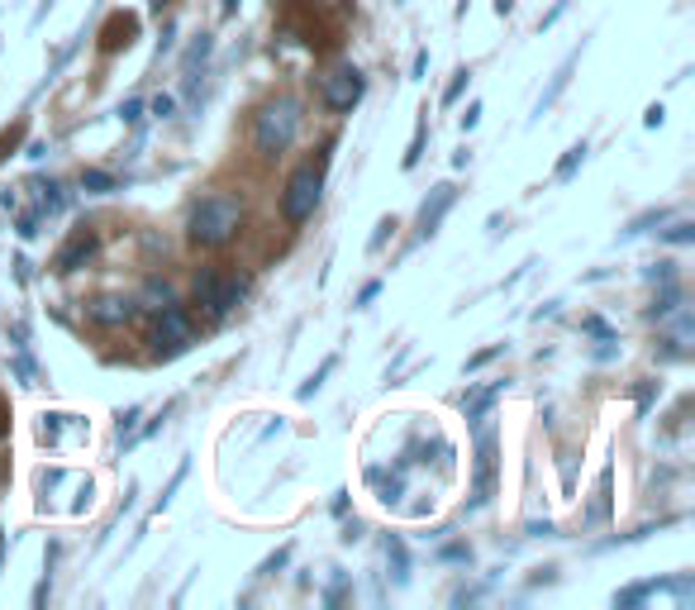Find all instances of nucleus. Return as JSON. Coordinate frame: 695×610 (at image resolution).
I'll return each mask as SVG.
<instances>
[{
	"label": "nucleus",
	"instance_id": "nucleus-8",
	"mask_svg": "<svg viewBox=\"0 0 695 610\" xmlns=\"http://www.w3.org/2000/svg\"><path fill=\"white\" fill-rule=\"evenodd\" d=\"M491 487H495V434L481 430L477 439V482H471V511L491 501Z\"/></svg>",
	"mask_w": 695,
	"mask_h": 610
},
{
	"label": "nucleus",
	"instance_id": "nucleus-3",
	"mask_svg": "<svg viewBox=\"0 0 695 610\" xmlns=\"http://www.w3.org/2000/svg\"><path fill=\"white\" fill-rule=\"evenodd\" d=\"M324 196V163L320 167H300V172L286 181V191H281V215H286V225H305V219L314 215V205H320Z\"/></svg>",
	"mask_w": 695,
	"mask_h": 610
},
{
	"label": "nucleus",
	"instance_id": "nucleus-17",
	"mask_svg": "<svg viewBox=\"0 0 695 610\" xmlns=\"http://www.w3.org/2000/svg\"><path fill=\"white\" fill-rule=\"evenodd\" d=\"M120 187L110 172H82V191H91V196H110V191Z\"/></svg>",
	"mask_w": 695,
	"mask_h": 610
},
{
	"label": "nucleus",
	"instance_id": "nucleus-6",
	"mask_svg": "<svg viewBox=\"0 0 695 610\" xmlns=\"http://www.w3.org/2000/svg\"><path fill=\"white\" fill-rule=\"evenodd\" d=\"M320 96H324V106H329L334 115H348L367 96V76L352 68V62H338V68L320 82Z\"/></svg>",
	"mask_w": 695,
	"mask_h": 610
},
{
	"label": "nucleus",
	"instance_id": "nucleus-34",
	"mask_svg": "<svg viewBox=\"0 0 695 610\" xmlns=\"http://www.w3.org/2000/svg\"><path fill=\"white\" fill-rule=\"evenodd\" d=\"M443 558H448V563H467L471 549H463V543H453V549H443Z\"/></svg>",
	"mask_w": 695,
	"mask_h": 610
},
{
	"label": "nucleus",
	"instance_id": "nucleus-38",
	"mask_svg": "<svg viewBox=\"0 0 695 610\" xmlns=\"http://www.w3.org/2000/svg\"><path fill=\"white\" fill-rule=\"evenodd\" d=\"M495 10H501V15H515V0H495Z\"/></svg>",
	"mask_w": 695,
	"mask_h": 610
},
{
	"label": "nucleus",
	"instance_id": "nucleus-30",
	"mask_svg": "<svg viewBox=\"0 0 695 610\" xmlns=\"http://www.w3.org/2000/svg\"><path fill=\"white\" fill-rule=\"evenodd\" d=\"M376 296H382V282H367V287L358 291V306H372Z\"/></svg>",
	"mask_w": 695,
	"mask_h": 610
},
{
	"label": "nucleus",
	"instance_id": "nucleus-33",
	"mask_svg": "<svg viewBox=\"0 0 695 610\" xmlns=\"http://www.w3.org/2000/svg\"><path fill=\"white\" fill-rule=\"evenodd\" d=\"M648 282H672V263H658V267H648Z\"/></svg>",
	"mask_w": 695,
	"mask_h": 610
},
{
	"label": "nucleus",
	"instance_id": "nucleus-39",
	"mask_svg": "<svg viewBox=\"0 0 695 610\" xmlns=\"http://www.w3.org/2000/svg\"><path fill=\"white\" fill-rule=\"evenodd\" d=\"M219 10H225V15H233V10H239V0H219Z\"/></svg>",
	"mask_w": 695,
	"mask_h": 610
},
{
	"label": "nucleus",
	"instance_id": "nucleus-24",
	"mask_svg": "<svg viewBox=\"0 0 695 610\" xmlns=\"http://www.w3.org/2000/svg\"><path fill=\"white\" fill-rule=\"evenodd\" d=\"M209 48H215V38L201 34V44H191V53H187V72H195V62H205V58H209Z\"/></svg>",
	"mask_w": 695,
	"mask_h": 610
},
{
	"label": "nucleus",
	"instance_id": "nucleus-28",
	"mask_svg": "<svg viewBox=\"0 0 695 610\" xmlns=\"http://www.w3.org/2000/svg\"><path fill=\"white\" fill-rule=\"evenodd\" d=\"M567 5H572V0H553V10H548V15L539 20V29H553V24H558L562 15H567Z\"/></svg>",
	"mask_w": 695,
	"mask_h": 610
},
{
	"label": "nucleus",
	"instance_id": "nucleus-10",
	"mask_svg": "<svg viewBox=\"0 0 695 610\" xmlns=\"http://www.w3.org/2000/svg\"><path fill=\"white\" fill-rule=\"evenodd\" d=\"M96 38H100L105 53H120V48H129V44L139 38V20H134V15H124V10H115V15L100 24V34H96Z\"/></svg>",
	"mask_w": 695,
	"mask_h": 610
},
{
	"label": "nucleus",
	"instance_id": "nucleus-2",
	"mask_svg": "<svg viewBox=\"0 0 695 610\" xmlns=\"http://www.w3.org/2000/svg\"><path fill=\"white\" fill-rule=\"evenodd\" d=\"M296 134H300V100L296 96H277L257 110L253 144L262 158H281V153L296 144Z\"/></svg>",
	"mask_w": 695,
	"mask_h": 610
},
{
	"label": "nucleus",
	"instance_id": "nucleus-32",
	"mask_svg": "<svg viewBox=\"0 0 695 610\" xmlns=\"http://www.w3.org/2000/svg\"><path fill=\"white\" fill-rule=\"evenodd\" d=\"M662 120H667V110H662V100H658V106H648V115H644V124H648V129H658Z\"/></svg>",
	"mask_w": 695,
	"mask_h": 610
},
{
	"label": "nucleus",
	"instance_id": "nucleus-37",
	"mask_svg": "<svg viewBox=\"0 0 695 610\" xmlns=\"http://www.w3.org/2000/svg\"><path fill=\"white\" fill-rule=\"evenodd\" d=\"M286 558H291V549H281L277 558H272V563H262V577H267V573H277V567L286 563Z\"/></svg>",
	"mask_w": 695,
	"mask_h": 610
},
{
	"label": "nucleus",
	"instance_id": "nucleus-7",
	"mask_svg": "<svg viewBox=\"0 0 695 610\" xmlns=\"http://www.w3.org/2000/svg\"><path fill=\"white\" fill-rule=\"evenodd\" d=\"M453 205H457V187H453V181H439V187L429 191V201L419 205V219H415V234H419V239H434L439 225H443V215H448Z\"/></svg>",
	"mask_w": 695,
	"mask_h": 610
},
{
	"label": "nucleus",
	"instance_id": "nucleus-13",
	"mask_svg": "<svg viewBox=\"0 0 695 610\" xmlns=\"http://www.w3.org/2000/svg\"><path fill=\"white\" fill-rule=\"evenodd\" d=\"M134 315V301H120V296H105V301L91 306V320L96 324H124Z\"/></svg>",
	"mask_w": 695,
	"mask_h": 610
},
{
	"label": "nucleus",
	"instance_id": "nucleus-21",
	"mask_svg": "<svg viewBox=\"0 0 695 610\" xmlns=\"http://www.w3.org/2000/svg\"><path fill=\"white\" fill-rule=\"evenodd\" d=\"M667 211H648V215H638V219H628V229H624V239H634V234H644L648 225H662Z\"/></svg>",
	"mask_w": 695,
	"mask_h": 610
},
{
	"label": "nucleus",
	"instance_id": "nucleus-4",
	"mask_svg": "<svg viewBox=\"0 0 695 610\" xmlns=\"http://www.w3.org/2000/svg\"><path fill=\"white\" fill-rule=\"evenodd\" d=\"M153 358H163V362H172L181 358L187 348L195 344V324L191 315L181 306H167V310H157V324H153Z\"/></svg>",
	"mask_w": 695,
	"mask_h": 610
},
{
	"label": "nucleus",
	"instance_id": "nucleus-19",
	"mask_svg": "<svg viewBox=\"0 0 695 610\" xmlns=\"http://www.w3.org/2000/svg\"><path fill=\"white\" fill-rule=\"evenodd\" d=\"M334 368H338V358H324V362H320V372H314V378H310L305 386H300V400H310L314 392H320V386H324V378H329Z\"/></svg>",
	"mask_w": 695,
	"mask_h": 610
},
{
	"label": "nucleus",
	"instance_id": "nucleus-36",
	"mask_svg": "<svg viewBox=\"0 0 695 610\" xmlns=\"http://www.w3.org/2000/svg\"><path fill=\"white\" fill-rule=\"evenodd\" d=\"M172 106H177L172 96H157V100H153V115H163V120H167V115H172Z\"/></svg>",
	"mask_w": 695,
	"mask_h": 610
},
{
	"label": "nucleus",
	"instance_id": "nucleus-27",
	"mask_svg": "<svg viewBox=\"0 0 695 610\" xmlns=\"http://www.w3.org/2000/svg\"><path fill=\"white\" fill-rule=\"evenodd\" d=\"M143 110H148L143 100H124V106H120V120H124V124H139V120H143Z\"/></svg>",
	"mask_w": 695,
	"mask_h": 610
},
{
	"label": "nucleus",
	"instance_id": "nucleus-26",
	"mask_svg": "<svg viewBox=\"0 0 695 610\" xmlns=\"http://www.w3.org/2000/svg\"><path fill=\"white\" fill-rule=\"evenodd\" d=\"M501 354H505V344H491V348H481V354H477V358H467V372L487 368V362H491V358H501Z\"/></svg>",
	"mask_w": 695,
	"mask_h": 610
},
{
	"label": "nucleus",
	"instance_id": "nucleus-25",
	"mask_svg": "<svg viewBox=\"0 0 695 610\" xmlns=\"http://www.w3.org/2000/svg\"><path fill=\"white\" fill-rule=\"evenodd\" d=\"M419 158H424V120H419L415 139H410V153H405V167H419Z\"/></svg>",
	"mask_w": 695,
	"mask_h": 610
},
{
	"label": "nucleus",
	"instance_id": "nucleus-31",
	"mask_svg": "<svg viewBox=\"0 0 695 610\" xmlns=\"http://www.w3.org/2000/svg\"><path fill=\"white\" fill-rule=\"evenodd\" d=\"M481 124V100H471L467 115H463V129H477Z\"/></svg>",
	"mask_w": 695,
	"mask_h": 610
},
{
	"label": "nucleus",
	"instance_id": "nucleus-20",
	"mask_svg": "<svg viewBox=\"0 0 695 610\" xmlns=\"http://www.w3.org/2000/svg\"><path fill=\"white\" fill-rule=\"evenodd\" d=\"M695 239V225L691 219H676L672 229H662V243H691Z\"/></svg>",
	"mask_w": 695,
	"mask_h": 610
},
{
	"label": "nucleus",
	"instance_id": "nucleus-14",
	"mask_svg": "<svg viewBox=\"0 0 695 610\" xmlns=\"http://www.w3.org/2000/svg\"><path fill=\"white\" fill-rule=\"evenodd\" d=\"M139 301H143V310H167V306H177V291L167 282H148Z\"/></svg>",
	"mask_w": 695,
	"mask_h": 610
},
{
	"label": "nucleus",
	"instance_id": "nucleus-29",
	"mask_svg": "<svg viewBox=\"0 0 695 610\" xmlns=\"http://www.w3.org/2000/svg\"><path fill=\"white\" fill-rule=\"evenodd\" d=\"M38 219H44V215H38V211L20 219V239H34V234H38Z\"/></svg>",
	"mask_w": 695,
	"mask_h": 610
},
{
	"label": "nucleus",
	"instance_id": "nucleus-18",
	"mask_svg": "<svg viewBox=\"0 0 695 610\" xmlns=\"http://www.w3.org/2000/svg\"><path fill=\"white\" fill-rule=\"evenodd\" d=\"M467 86H471V72H467V68H457V72H453V82H448V91H443V106H457Z\"/></svg>",
	"mask_w": 695,
	"mask_h": 610
},
{
	"label": "nucleus",
	"instance_id": "nucleus-23",
	"mask_svg": "<svg viewBox=\"0 0 695 610\" xmlns=\"http://www.w3.org/2000/svg\"><path fill=\"white\" fill-rule=\"evenodd\" d=\"M582 330H586V334H596L600 344H614V330H610V324L600 320V315H586V324H582Z\"/></svg>",
	"mask_w": 695,
	"mask_h": 610
},
{
	"label": "nucleus",
	"instance_id": "nucleus-5",
	"mask_svg": "<svg viewBox=\"0 0 695 610\" xmlns=\"http://www.w3.org/2000/svg\"><path fill=\"white\" fill-rule=\"evenodd\" d=\"M243 282L239 277H225V272H201V277H195V306L205 310L209 320H225L233 306L243 301Z\"/></svg>",
	"mask_w": 695,
	"mask_h": 610
},
{
	"label": "nucleus",
	"instance_id": "nucleus-12",
	"mask_svg": "<svg viewBox=\"0 0 695 610\" xmlns=\"http://www.w3.org/2000/svg\"><path fill=\"white\" fill-rule=\"evenodd\" d=\"M400 473H405V467H396L391 477L382 473V467H367V482L376 487V501H386V505H391V501H400V497H405V477H400Z\"/></svg>",
	"mask_w": 695,
	"mask_h": 610
},
{
	"label": "nucleus",
	"instance_id": "nucleus-9",
	"mask_svg": "<svg viewBox=\"0 0 695 610\" xmlns=\"http://www.w3.org/2000/svg\"><path fill=\"white\" fill-rule=\"evenodd\" d=\"M582 53H586V38H582V44H576V48H572V53H567V58H562V68L553 72V82H548V91H543V96H539V100H534V120H543V115H548V110H553V106H558V96H562V91H567V82H572L576 62H582Z\"/></svg>",
	"mask_w": 695,
	"mask_h": 610
},
{
	"label": "nucleus",
	"instance_id": "nucleus-11",
	"mask_svg": "<svg viewBox=\"0 0 695 610\" xmlns=\"http://www.w3.org/2000/svg\"><path fill=\"white\" fill-rule=\"evenodd\" d=\"M91 253H96V234H91V229H76L72 239L58 249V258H52V272H62V277H68V272L82 267Z\"/></svg>",
	"mask_w": 695,
	"mask_h": 610
},
{
	"label": "nucleus",
	"instance_id": "nucleus-15",
	"mask_svg": "<svg viewBox=\"0 0 695 610\" xmlns=\"http://www.w3.org/2000/svg\"><path fill=\"white\" fill-rule=\"evenodd\" d=\"M586 153H591V148H586V144H572V148H567V158H562V163L553 167V181H572L576 172H582Z\"/></svg>",
	"mask_w": 695,
	"mask_h": 610
},
{
	"label": "nucleus",
	"instance_id": "nucleus-1",
	"mask_svg": "<svg viewBox=\"0 0 695 610\" xmlns=\"http://www.w3.org/2000/svg\"><path fill=\"white\" fill-rule=\"evenodd\" d=\"M243 225V201L239 196H205L191 205V219H187V234L191 243H201V249H225V243L239 234Z\"/></svg>",
	"mask_w": 695,
	"mask_h": 610
},
{
	"label": "nucleus",
	"instance_id": "nucleus-16",
	"mask_svg": "<svg viewBox=\"0 0 695 610\" xmlns=\"http://www.w3.org/2000/svg\"><path fill=\"white\" fill-rule=\"evenodd\" d=\"M610 467H606V473H600V491H596V505H591V511H586V525H600V521H606V511H610Z\"/></svg>",
	"mask_w": 695,
	"mask_h": 610
},
{
	"label": "nucleus",
	"instance_id": "nucleus-22",
	"mask_svg": "<svg viewBox=\"0 0 695 610\" xmlns=\"http://www.w3.org/2000/svg\"><path fill=\"white\" fill-rule=\"evenodd\" d=\"M386 558H391V567H396V582L410 577V573H405V543H400V539H391V543H386Z\"/></svg>",
	"mask_w": 695,
	"mask_h": 610
},
{
	"label": "nucleus",
	"instance_id": "nucleus-35",
	"mask_svg": "<svg viewBox=\"0 0 695 610\" xmlns=\"http://www.w3.org/2000/svg\"><path fill=\"white\" fill-rule=\"evenodd\" d=\"M139 415H143L139 406H134V410H124V415H120V439H124L129 430H134V420H139Z\"/></svg>",
	"mask_w": 695,
	"mask_h": 610
}]
</instances>
